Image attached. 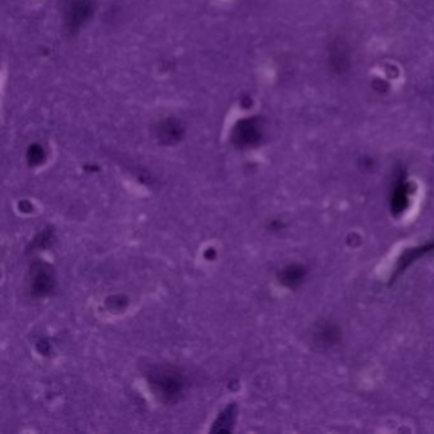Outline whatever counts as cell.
<instances>
[{"label":"cell","mask_w":434,"mask_h":434,"mask_svg":"<svg viewBox=\"0 0 434 434\" xmlns=\"http://www.w3.org/2000/svg\"><path fill=\"white\" fill-rule=\"evenodd\" d=\"M301 279V270L296 266H289L280 273V281L286 286H293Z\"/></svg>","instance_id":"4"},{"label":"cell","mask_w":434,"mask_h":434,"mask_svg":"<svg viewBox=\"0 0 434 434\" xmlns=\"http://www.w3.org/2000/svg\"><path fill=\"white\" fill-rule=\"evenodd\" d=\"M56 286L55 270L45 261H35L30 268V288L36 297H46Z\"/></svg>","instance_id":"2"},{"label":"cell","mask_w":434,"mask_h":434,"mask_svg":"<svg viewBox=\"0 0 434 434\" xmlns=\"http://www.w3.org/2000/svg\"><path fill=\"white\" fill-rule=\"evenodd\" d=\"M236 418H237V405L236 403H229L225 409H223L218 415L217 420L213 423L210 431L214 433H229L233 430Z\"/></svg>","instance_id":"3"},{"label":"cell","mask_w":434,"mask_h":434,"mask_svg":"<svg viewBox=\"0 0 434 434\" xmlns=\"http://www.w3.org/2000/svg\"><path fill=\"white\" fill-rule=\"evenodd\" d=\"M147 381L158 400L172 403L181 398L186 388V377L175 365H156L147 372Z\"/></svg>","instance_id":"1"},{"label":"cell","mask_w":434,"mask_h":434,"mask_svg":"<svg viewBox=\"0 0 434 434\" xmlns=\"http://www.w3.org/2000/svg\"><path fill=\"white\" fill-rule=\"evenodd\" d=\"M204 257L207 258L208 261H213L215 257H217V250H215L214 247L207 248L204 252Z\"/></svg>","instance_id":"7"},{"label":"cell","mask_w":434,"mask_h":434,"mask_svg":"<svg viewBox=\"0 0 434 434\" xmlns=\"http://www.w3.org/2000/svg\"><path fill=\"white\" fill-rule=\"evenodd\" d=\"M52 240H54V233L51 232L50 228H46V229L41 230V232L34 238V241H32V247L39 248V250L40 248H46L49 247V246H51Z\"/></svg>","instance_id":"5"},{"label":"cell","mask_w":434,"mask_h":434,"mask_svg":"<svg viewBox=\"0 0 434 434\" xmlns=\"http://www.w3.org/2000/svg\"><path fill=\"white\" fill-rule=\"evenodd\" d=\"M19 209H21L22 212H30V210L32 209V205L30 204L28 201H26V200H24V201H22L21 204H19Z\"/></svg>","instance_id":"8"},{"label":"cell","mask_w":434,"mask_h":434,"mask_svg":"<svg viewBox=\"0 0 434 434\" xmlns=\"http://www.w3.org/2000/svg\"><path fill=\"white\" fill-rule=\"evenodd\" d=\"M128 304V301L124 298L123 296H113L106 299V306L111 309V311H120L124 309V307Z\"/></svg>","instance_id":"6"}]
</instances>
